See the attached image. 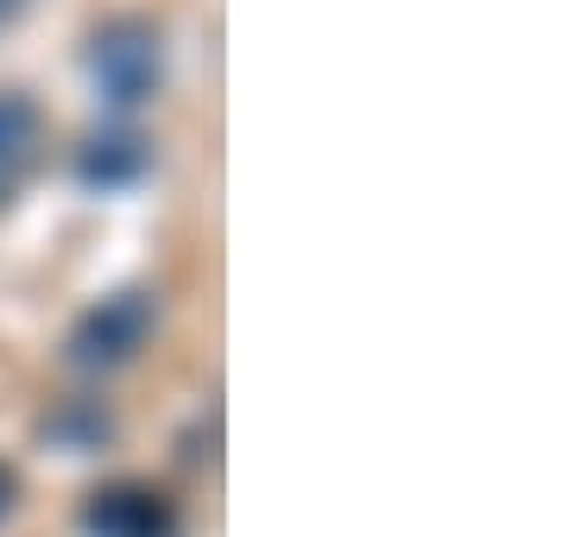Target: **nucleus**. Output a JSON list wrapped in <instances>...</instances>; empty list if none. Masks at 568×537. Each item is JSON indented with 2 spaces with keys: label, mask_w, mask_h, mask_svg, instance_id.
I'll use <instances>...</instances> for the list:
<instances>
[{
  "label": "nucleus",
  "mask_w": 568,
  "mask_h": 537,
  "mask_svg": "<svg viewBox=\"0 0 568 537\" xmlns=\"http://www.w3.org/2000/svg\"><path fill=\"white\" fill-rule=\"evenodd\" d=\"M145 165H152V152L133 133H102V140H89V152H82V178L89 184H133Z\"/></svg>",
  "instance_id": "nucleus-5"
},
{
  "label": "nucleus",
  "mask_w": 568,
  "mask_h": 537,
  "mask_svg": "<svg viewBox=\"0 0 568 537\" xmlns=\"http://www.w3.org/2000/svg\"><path fill=\"white\" fill-rule=\"evenodd\" d=\"M145 330H152V304H145V291H121V297H108L102 311L82 316L77 330V361L82 367H108V361H126V354L145 342Z\"/></svg>",
  "instance_id": "nucleus-2"
},
{
  "label": "nucleus",
  "mask_w": 568,
  "mask_h": 537,
  "mask_svg": "<svg viewBox=\"0 0 568 537\" xmlns=\"http://www.w3.org/2000/svg\"><path fill=\"white\" fill-rule=\"evenodd\" d=\"M164 77V44L145 20H114L89 44V83L108 108H140Z\"/></svg>",
  "instance_id": "nucleus-1"
},
{
  "label": "nucleus",
  "mask_w": 568,
  "mask_h": 537,
  "mask_svg": "<svg viewBox=\"0 0 568 537\" xmlns=\"http://www.w3.org/2000/svg\"><path fill=\"white\" fill-rule=\"evenodd\" d=\"M20 7H26V0H0V26L13 20V13H20Z\"/></svg>",
  "instance_id": "nucleus-6"
},
{
  "label": "nucleus",
  "mask_w": 568,
  "mask_h": 537,
  "mask_svg": "<svg viewBox=\"0 0 568 537\" xmlns=\"http://www.w3.org/2000/svg\"><path fill=\"white\" fill-rule=\"evenodd\" d=\"M39 140H44L39 108L7 89L0 95V203H13V190L26 184V171L39 165Z\"/></svg>",
  "instance_id": "nucleus-3"
},
{
  "label": "nucleus",
  "mask_w": 568,
  "mask_h": 537,
  "mask_svg": "<svg viewBox=\"0 0 568 537\" xmlns=\"http://www.w3.org/2000/svg\"><path fill=\"white\" fill-rule=\"evenodd\" d=\"M89 525L102 537H164L171 531V518H164V506L152 494H108L89 513Z\"/></svg>",
  "instance_id": "nucleus-4"
}]
</instances>
